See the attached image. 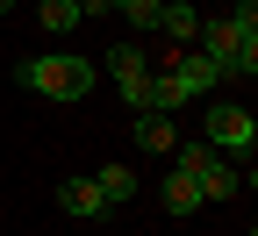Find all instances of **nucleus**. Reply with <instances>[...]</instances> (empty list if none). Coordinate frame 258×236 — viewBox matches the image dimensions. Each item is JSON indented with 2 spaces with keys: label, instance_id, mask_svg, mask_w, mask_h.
Instances as JSON below:
<instances>
[{
  "label": "nucleus",
  "instance_id": "f257e3e1",
  "mask_svg": "<svg viewBox=\"0 0 258 236\" xmlns=\"http://www.w3.org/2000/svg\"><path fill=\"white\" fill-rule=\"evenodd\" d=\"M15 79H22L29 93H43V100H86L101 72H93L86 57H57V50H50V57H22Z\"/></svg>",
  "mask_w": 258,
  "mask_h": 236
},
{
  "label": "nucleus",
  "instance_id": "f03ea898",
  "mask_svg": "<svg viewBox=\"0 0 258 236\" xmlns=\"http://www.w3.org/2000/svg\"><path fill=\"white\" fill-rule=\"evenodd\" d=\"M194 43H201V57L215 64L222 79H251V72H258V36H237L230 15H222V22H201V36H194Z\"/></svg>",
  "mask_w": 258,
  "mask_h": 236
},
{
  "label": "nucleus",
  "instance_id": "7ed1b4c3",
  "mask_svg": "<svg viewBox=\"0 0 258 236\" xmlns=\"http://www.w3.org/2000/svg\"><path fill=\"white\" fill-rule=\"evenodd\" d=\"M201 143H208V150H230V158H251V143H258V115L237 108V100H215V108L201 115Z\"/></svg>",
  "mask_w": 258,
  "mask_h": 236
},
{
  "label": "nucleus",
  "instance_id": "20e7f679",
  "mask_svg": "<svg viewBox=\"0 0 258 236\" xmlns=\"http://www.w3.org/2000/svg\"><path fill=\"white\" fill-rule=\"evenodd\" d=\"M101 64H108V79H115V93H122L129 108L144 115V100H151V57H144L137 43H115V50H108Z\"/></svg>",
  "mask_w": 258,
  "mask_h": 236
},
{
  "label": "nucleus",
  "instance_id": "39448f33",
  "mask_svg": "<svg viewBox=\"0 0 258 236\" xmlns=\"http://www.w3.org/2000/svg\"><path fill=\"white\" fill-rule=\"evenodd\" d=\"M165 79H172V86H179V93H186V100H201V93H208V86H215V79H222V72H215V64H208V57H201V50H179V57H172V64H165Z\"/></svg>",
  "mask_w": 258,
  "mask_h": 236
},
{
  "label": "nucleus",
  "instance_id": "423d86ee",
  "mask_svg": "<svg viewBox=\"0 0 258 236\" xmlns=\"http://www.w3.org/2000/svg\"><path fill=\"white\" fill-rule=\"evenodd\" d=\"M244 186H251V179L237 172V165H222V150H215V158H208V172H201V200H237Z\"/></svg>",
  "mask_w": 258,
  "mask_h": 236
},
{
  "label": "nucleus",
  "instance_id": "0eeeda50",
  "mask_svg": "<svg viewBox=\"0 0 258 236\" xmlns=\"http://www.w3.org/2000/svg\"><path fill=\"white\" fill-rule=\"evenodd\" d=\"M158 29H165V36H172V43L186 50L194 36H201V15H194L186 0H165V8H158Z\"/></svg>",
  "mask_w": 258,
  "mask_h": 236
},
{
  "label": "nucleus",
  "instance_id": "6e6552de",
  "mask_svg": "<svg viewBox=\"0 0 258 236\" xmlns=\"http://www.w3.org/2000/svg\"><path fill=\"white\" fill-rule=\"evenodd\" d=\"M137 143H144V150H158V158H172V143H179L172 115H137Z\"/></svg>",
  "mask_w": 258,
  "mask_h": 236
},
{
  "label": "nucleus",
  "instance_id": "1a4fd4ad",
  "mask_svg": "<svg viewBox=\"0 0 258 236\" xmlns=\"http://www.w3.org/2000/svg\"><path fill=\"white\" fill-rule=\"evenodd\" d=\"M93 193H101V208H122V200L137 193V179H129V165H101V172H93Z\"/></svg>",
  "mask_w": 258,
  "mask_h": 236
},
{
  "label": "nucleus",
  "instance_id": "9d476101",
  "mask_svg": "<svg viewBox=\"0 0 258 236\" xmlns=\"http://www.w3.org/2000/svg\"><path fill=\"white\" fill-rule=\"evenodd\" d=\"M57 208H64V215H108L101 193H93V179H64V186H57Z\"/></svg>",
  "mask_w": 258,
  "mask_h": 236
},
{
  "label": "nucleus",
  "instance_id": "9b49d317",
  "mask_svg": "<svg viewBox=\"0 0 258 236\" xmlns=\"http://www.w3.org/2000/svg\"><path fill=\"white\" fill-rule=\"evenodd\" d=\"M201 208V179H186L179 165H172V179H165V215H194Z\"/></svg>",
  "mask_w": 258,
  "mask_h": 236
},
{
  "label": "nucleus",
  "instance_id": "f8f14e48",
  "mask_svg": "<svg viewBox=\"0 0 258 236\" xmlns=\"http://www.w3.org/2000/svg\"><path fill=\"white\" fill-rule=\"evenodd\" d=\"M36 22L43 29H72V22H86V8L79 0H36Z\"/></svg>",
  "mask_w": 258,
  "mask_h": 236
},
{
  "label": "nucleus",
  "instance_id": "ddd939ff",
  "mask_svg": "<svg viewBox=\"0 0 258 236\" xmlns=\"http://www.w3.org/2000/svg\"><path fill=\"white\" fill-rule=\"evenodd\" d=\"M158 8L165 0H115V15H129V29H158Z\"/></svg>",
  "mask_w": 258,
  "mask_h": 236
},
{
  "label": "nucleus",
  "instance_id": "4468645a",
  "mask_svg": "<svg viewBox=\"0 0 258 236\" xmlns=\"http://www.w3.org/2000/svg\"><path fill=\"white\" fill-rule=\"evenodd\" d=\"M8 8H15V0H0V15H8Z\"/></svg>",
  "mask_w": 258,
  "mask_h": 236
}]
</instances>
